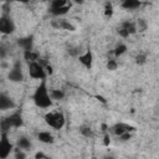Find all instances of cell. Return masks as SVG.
<instances>
[{
	"label": "cell",
	"mask_w": 159,
	"mask_h": 159,
	"mask_svg": "<svg viewBox=\"0 0 159 159\" xmlns=\"http://www.w3.org/2000/svg\"><path fill=\"white\" fill-rule=\"evenodd\" d=\"M32 99H34V103L40 108H48L52 106V98L48 93L45 80H41L40 84L37 86V88L32 96Z\"/></svg>",
	"instance_id": "1"
},
{
	"label": "cell",
	"mask_w": 159,
	"mask_h": 159,
	"mask_svg": "<svg viewBox=\"0 0 159 159\" xmlns=\"http://www.w3.org/2000/svg\"><path fill=\"white\" fill-rule=\"evenodd\" d=\"M142 5L140 0H123L122 1V7L125 10H135Z\"/></svg>",
	"instance_id": "12"
},
{
	"label": "cell",
	"mask_w": 159,
	"mask_h": 159,
	"mask_svg": "<svg viewBox=\"0 0 159 159\" xmlns=\"http://www.w3.org/2000/svg\"><path fill=\"white\" fill-rule=\"evenodd\" d=\"M32 43H34V37L32 36L21 37V39L17 40V45L22 50H32Z\"/></svg>",
	"instance_id": "11"
},
{
	"label": "cell",
	"mask_w": 159,
	"mask_h": 159,
	"mask_svg": "<svg viewBox=\"0 0 159 159\" xmlns=\"http://www.w3.org/2000/svg\"><path fill=\"white\" fill-rule=\"evenodd\" d=\"M51 26L55 29H61V30H67V31H75L76 27L67 20H53L51 21Z\"/></svg>",
	"instance_id": "9"
},
{
	"label": "cell",
	"mask_w": 159,
	"mask_h": 159,
	"mask_svg": "<svg viewBox=\"0 0 159 159\" xmlns=\"http://www.w3.org/2000/svg\"><path fill=\"white\" fill-rule=\"evenodd\" d=\"M7 77L11 82H21L24 80V75H22V71H21V63L19 61H16L14 63V66L10 70Z\"/></svg>",
	"instance_id": "7"
},
{
	"label": "cell",
	"mask_w": 159,
	"mask_h": 159,
	"mask_svg": "<svg viewBox=\"0 0 159 159\" xmlns=\"http://www.w3.org/2000/svg\"><path fill=\"white\" fill-rule=\"evenodd\" d=\"M97 98H98V99H99V101H101L102 103H106V99H104V98H103L102 96H97Z\"/></svg>",
	"instance_id": "36"
},
{
	"label": "cell",
	"mask_w": 159,
	"mask_h": 159,
	"mask_svg": "<svg viewBox=\"0 0 159 159\" xmlns=\"http://www.w3.org/2000/svg\"><path fill=\"white\" fill-rule=\"evenodd\" d=\"M15 31V24L7 14H2L0 17V32L4 35H10Z\"/></svg>",
	"instance_id": "6"
},
{
	"label": "cell",
	"mask_w": 159,
	"mask_h": 159,
	"mask_svg": "<svg viewBox=\"0 0 159 159\" xmlns=\"http://www.w3.org/2000/svg\"><path fill=\"white\" fill-rule=\"evenodd\" d=\"M103 144H104V147H109V144H111V135H109V133H104V137H103Z\"/></svg>",
	"instance_id": "28"
},
{
	"label": "cell",
	"mask_w": 159,
	"mask_h": 159,
	"mask_svg": "<svg viewBox=\"0 0 159 159\" xmlns=\"http://www.w3.org/2000/svg\"><path fill=\"white\" fill-rule=\"evenodd\" d=\"M120 26L124 27V29L129 32V35H133V34L137 32V24L133 22V21H123Z\"/></svg>",
	"instance_id": "16"
},
{
	"label": "cell",
	"mask_w": 159,
	"mask_h": 159,
	"mask_svg": "<svg viewBox=\"0 0 159 159\" xmlns=\"http://www.w3.org/2000/svg\"><path fill=\"white\" fill-rule=\"evenodd\" d=\"M104 15H106L107 17H111V16L113 15V5H112V2H109V1H107L106 5H104Z\"/></svg>",
	"instance_id": "23"
},
{
	"label": "cell",
	"mask_w": 159,
	"mask_h": 159,
	"mask_svg": "<svg viewBox=\"0 0 159 159\" xmlns=\"http://www.w3.org/2000/svg\"><path fill=\"white\" fill-rule=\"evenodd\" d=\"M130 137H132V135H130V133H129V132H125V133H123L122 135H119V138H120V140H122V142H127V140H129V139H130Z\"/></svg>",
	"instance_id": "30"
},
{
	"label": "cell",
	"mask_w": 159,
	"mask_h": 159,
	"mask_svg": "<svg viewBox=\"0 0 159 159\" xmlns=\"http://www.w3.org/2000/svg\"><path fill=\"white\" fill-rule=\"evenodd\" d=\"M101 128H102V132H104V133H106V132H107V130L109 129V127H108V125H107L106 123H102V125H101Z\"/></svg>",
	"instance_id": "33"
},
{
	"label": "cell",
	"mask_w": 159,
	"mask_h": 159,
	"mask_svg": "<svg viewBox=\"0 0 159 159\" xmlns=\"http://www.w3.org/2000/svg\"><path fill=\"white\" fill-rule=\"evenodd\" d=\"M78 60H80V62L87 70H91L92 68V63H93V52H92V50L87 48V51L84 53H82V55L78 56Z\"/></svg>",
	"instance_id": "8"
},
{
	"label": "cell",
	"mask_w": 159,
	"mask_h": 159,
	"mask_svg": "<svg viewBox=\"0 0 159 159\" xmlns=\"http://www.w3.org/2000/svg\"><path fill=\"white\" fill-rule=\"evenodd\" d=\"M65 5H67V0H52L50 9H57V7H62Z\"/></svg>",
	"instance_id": "22"
},
{
	"label": "cell",
	"mask_w": 159,
	"mask_h": 159,
	"mask_svg": "<svg viewBox=\"0 0 159 159\" xmlns=\"http://www.w3.org/2000/svg\"><path fill=\"white\" fill-rule=\"evenodd\" d=\"M73 2L75 4H78V5H82L84 2V0H73Z\"/></svg>",
	"instance_id": "35"
},
{
	"label": "cell",
	"mask_w": 159,
	"mask_h": 159,
	"mask_svg": "<svg viewBox=\"0 0 159 159\" xmlns=\"http://www.w3.org/2000/svg\"><path fill=\"white\" fill-rule=\"evenodd\" d=\"M135 24H137V31H139V32H144L148 29V24L144 19H138Z\"/></svg>",
	"instance_id": "20"
},
{
	"label": "cell",
	"mask_w": 159,
	"mask_h": 159,
	"mask_svg": "<svg viewBox=\"0 0 159 159\" xmlns=\"http://www.w3.org/2000/svg\"><path fill=\"white\" fill-rule=\"evenodd\" d=\"M45 70H46V73H47V75H52V73H53L52 66H51V65H48V63L45 66Z\"/></svg>",
	"instance_id": "32"
},
{
	"label": "cell",
	"mask_w": 159,
	"mask_h": 159,
	"mask_svg": "<svg viewBox=\"0 0 159 159\" xmlns=\"http://www.w3.org/2000/svg\"><path fill=\"white\" fill-rule=\"evenodd\" d=\"M125 51H127V46H125L124 43H119V45H117V46H116V48H114L113 53H114V56H116V57H119V56H122Z\"/></svg>",
	"instance_id": "21"
},
{
	"label": "cell",
	"mask_w": 159,
	"mask_h": 159,
	"mask_svg": "<svg viewBox=\"0 0 159 159\" xmlns=\"http://www.w3.org/2000/svg\"><path fill=\"white\" fill-rule=\"evenodd\" d=\"M112 130H113V133L116 134V135H122L123 133H125V132H128L127 130V124L125 123H122V122H119V123H116L112 128H111Z\"/></svg>",
	"instance_id": "15"
},
{
	"label": "cell",
	"mask_w": 159,
	"mask_h": 159,
	"mask_svg": "<svg viewBox=\"0 0 159 159\" xmlns=\"http://www.w3.org/2000/svg\"><path fill=\"white\" fill-rule=\"evenodd\" d=\"M81 134L83 135V137H92V130H91V128L89 127H82L81 128Z\"/></svg>",
	"instance_id": "26"
},
{
	"label": "cell",
	"mask_w": 159,
	"mask_h": 159,
	"mask_svg": "<svg viewBox=\"0 0 159 159\" xmlns=\"http://www.w3.org/2000/svg\"><path fill=\"white\" fill-rule=\"evenodd\" d=\"M4 57H5V50L1 48V58H4Z\"/></svg>",
	"instance_id": "37"
},
{
	"label": "cell",
	"mask_w": 159,
	"mask_h": 159,
	"mask_svg": "<svg viewBox=\"0 0 159 159\" xmlns=\"http://www.w3.org/2000/svg\"><path fill=\"white\" fill-rule=\"evenodd\" d=\"M50 96L55 101H61L65 98V92L62 89H52V91H50Z\"/></svg>",
	"instance_id": "19"
},
{
	"label": "cell",
	"mask_w": 159,
	"mask_h": 159,
	"mask_svg": "<svg viewBox=\"0 0 159 159\" xmlns=\"http://www.w3.org/2000/svg\"><path fill=\"white\" fill-rule=\"evenodd\" d=\"M24 60H26L27 62L39 61V55L32 50H24Z\"/></svg>",
	"instance_id": "17"
},
{
	"label": "cell",
	"mask_w": 159,
	"mask_h": 159,
	"mask_svg": "<svg viewBox=\"0 0 159 159\" xmlns=\"http://www.w3.org/2000/svg\"><path fill=\"white\" fill-rule=\"evenodd\" d=\"M70 7H71V5H68V4H67V5L62 6V7L50 9V10H48V12H50L51 15H53V16H62V15H65V14H67V12H68Z\"/></svg>",
	"instance_id": "14"
},
{
	"label": "cell",
	"mask_w": 159,
	"mask_h": 159,
	"mask_svg": "<svg viewBox=\"0 0 159 159\" xmlns=\"http://www.w3.org/2000/svg\"><path fill=\"white\" fill-rule=\"evenodd\" d=\"M12 108H15L14 101L9 96H6L5 93H1L0 94V109L6 111V109H12Z\"/></svg>",
	"instance_id": "10"
},
{
	"label": "cell",
	"mask_w": 159,
	"mask_h": 159,
	"mask_svg": "<svg viewBox=\"0 0 159 159\" xmlns=\"http://www.w3.org/2000/svg\"><path fill=\"white\" fill-rule=\"evenodd\" d=\"M29 73H30V77L34 80H45L47 75L45 66L40 61L29 62Z\"/></svg>",
	"instance_id": "4"
},
{
	"label": "cell",
	"mask_w": 159,
	"mask_h": 159,
	"mask_svg": "<svg viewBox=\"0 0 159 159\" xmlns=\"http://www.w3.org/2000/svg\"><path fill=\"white\" fill-rule=\"evenodd\" d=\"M45 122L50 127H52L55 129H61L65 125L66 119H65V114L62 112L57 111V112H48V113H46L45 114Z\"/></svg>",
	"instance_id": "3"
},
{
	"label": "cell",
	"mask_w": 159,
	"mask_h": 159,
	"mask_svg": "<svg viewBox=\"0 0 159 159\" xmlns=\"http://www.w3.org/2000/svg\"><path fill=\"white\" fill-rule=\"evenodd\" d=\"M21 150H22V149H20V148L16 149V153H15V158H16V159H25V158H26V154L22 153Z\"/></svg>",
	"instance_id": "29"
},
{
	"label": "cell",
	"mask_w": 159,
	"mask_h": 159,
	"mask_svg": "<svg viewBox=\"0 0 159 159\" xmlns=\"http://www.w3.org/2000/svg\"><path fill=\"white\" fill-rule=\"evenodd\" d=\"M118 35H119L120 37L125 39V37H128V36H129V32H128V31H127L124 27H122V26H120V27L118 29Z\"/></svg>",
	"instance_id": "27"
},
{
	"label": "cell",
	"mask_w": 159,
	"mask_h": 159,
	"mask_svg": "<svg viewBox=\"0 0 159 159\" xmlns=\"http://www.w3.org/2000/svg\"><path fill=\"white\" fill-rule=\"evenodd\" d=\"M117 67H118V62H117L116 60H113V58H109L108 62H107V70H109V71H116Z\"/></svg>",
	"instance_id": "24"
},
{
	"label": "cell",
	"mask_w": 159,
	"mask_h": 159,
	"mask_svg": "<svg viewBox=\"0 0 159 159\" xmlns=\"http://www.w3.org/2000/svg\"><path fill=\"white\" fill-rule=\"evenodd\" d=\"M37 138H39V140L40 142H42V143H45V144H51V143H53V135L50 133V132H40L39 134H37Z\"/></svg>",
	"instance_id": "13"
},
{
	"label": "cell",
	"mask_w": 159,
	"mask_h": 159,
	"mask_svg": "<svg viewBox=\"0 0 159 159\" xmlns=\"http://www.w3.org/2000/svg\"><path fill=\"white\" fill-rule=\"evenodd\" d=\"M35 158H36V159H45V158H47V155L43 154L42 152H37V153L35 154Z\"/></svg>",
	"instance_id": "31"
},
{
	"label": "cell",
	"mask_w": 159,
	"mask_h": 159,
	"mask_svg": "<svg viewBox=\"0 0 159 159\" xmlns=\"http://www.w3.org/2000/svg\"><path fill=\"white\" fill-rule=\"evenodd\" d=\"M7 2H10V1H19V2H24V4H26V2H29L30 0H6Z\"/></svg>",
	"instance_id": "34"
},
{
	"label": "cell",
	"mask_w": 159,
	"mask_h": 159,
	"mask_svg": "<svg viewBox=\"0 0 159 159\" xmlns=\"http://www.w3.org/2000/svg\"><path fill=\"white\" fill-rule=\"evenodd\" d=\"M14 147L9 140L7 132H1L0 134V159H6L12 152Z\"/></svg>",
	"instance_id": "5"
},
{
	"label": "cell",
	"mask_w": 159,
	"mask_h": 159,
	"mask_svg": "<svg viewBox=\"0 0 159 159\" xmlns=\"http://www.w3.org/2000/svg\"><path fill=\"white\" fill-rule=\"evenodd\" d=\"M17 148H20V149H22V150L30 149V148H31V142H30V139L26 138V137L19 138V140H17Z\"/></svg>",
	"instance_id": "18"
},
{
	"label": "cell",
	"mask_w": 159,
	"mask_h": 159,
	"mask_svg": "<svg viewBox=\"0 0 159 159\" xmlns=\"http://www.w3.org/2000/svg\"><path fill=\"white\" fill-rule=\"evenodd\" d=\"M22 124H24V122H22V116L20 112L12 113L7 118H4L0 123L1 132H7L10 128H20V127H22Z\"/></svg>",
	"instance_id": "2"
},
{
	"label": "cell",
	"mask_w": 159,
	"mask_h": 159,
	"mask_svg": "<svg viewBox=\"0 0 159 159\" xmlns=\"http://www.w3.org/2000/svg\"><path fill=\"white\" fill-rule=\"evenodd\" d=\"M145 62H147V55H145V53H139V55L135 57V63H137V65L142 66V65H144Z\"/></svg>",
	"instance_id": "25"
}]
</instances>
